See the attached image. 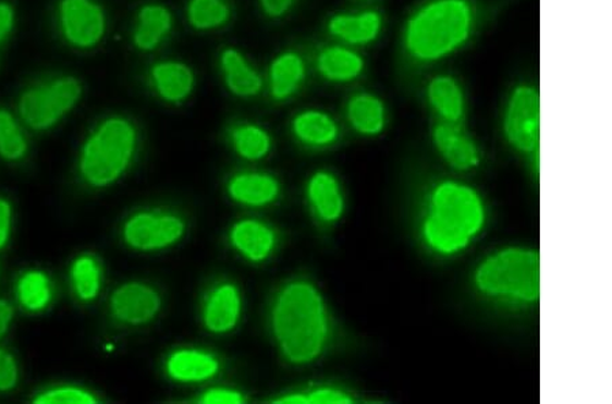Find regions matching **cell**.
<instances>
[{
    "mask_svg": "<svg viewBox=\"0 0 612 404\" xmlns=\"http://www.w3.org/2000/svg\"><path fill=\"white\" fill-rule=\"evenodd\" d=\"M59 22L65 40L76 48H95L106 36V11L96 0H62Z\"/></svg>",
    "mask_w": 612,
    "mask_h": 404,
    "instance_id": "obj_8",
    "label": "cell"
},
{
    "mask_svg": "<svg viewBox=\"0 0 612 404\" xmlns=\"http://www.w3.org/2000/svg\"><path fill=\"white\" fill-rule=\"evenodd\" d=\"M173 29L172 11L167 5L145 4L136 15L133 35L134 46L139 51H155L160 47Z\"/></svg>",
    "mask_w": 612,
    "mask_h": 404,
    "instance_id": "obj_14",
    "label": "cell"
},
{
    "mask_svg": "<svg viewBox=\"0 0 612 404\" xmlns=\"http://www.w3.org/2000/svg\"><path fill=\"white\" fill-rule=\"evenodd\" d=\"M382 15L376 10L339 13L328 20L330 35L350 46H369L381 35Z\"/></svg>",
    "mask_w": 612,
    "mask_h": 404,
    "instance_id": "obj_11",
    "label": "cell"
},
{
    "mask_svg": "<svg viewBox=\"0 0 612 404\" xmlns=\"http://www.w3.org/2000/svg\"><path fill=\"white\" fill-rule=\"evenodd\" d=\"M347 118L359 134L377 135L385 127V107L379 97L370 93H359L350 98Z\"/></svg>",
    "mask_w": 612,
    "mask_h": 404,
    "instance_id": "obj_22",
    "label": "cell"
},
{
    "mask_svg": "<svg viewBox=\"0 0 612 404\" xmlns=\"http://www.w3.org/2000/svg\"><path fill=\"white\" fill-rule=\"evenodd\" d=\"M81 96V82L62 76L26 90L20 98V114L30 128L49 130L78 103Z\"/></svg>",
    "mask_w": 612,
    "mask_h": 404,
    "instance_id": "obj_6",
    "label": "cell"
},
{
    "mask_svg": "<svg viewBox=\"0 0 612 404\" xmlns=\"http://www.w3.org/2000/svg\"><path fill=\"white\" fill-rule=\"evenodd\" d=\"M11 229V207L8 200L0 199V248L9 242Z\"/></svg>",
    "mask_w": 612,
    "mask_h": 404,
    "instance_id": "obj_37",
    "label": "cell"
},
{
    "mask_svg": "<svg viewBox=\"0 0 612 404\" xmlns=\"http://www.w3.org/2000/svg\"><path fill=\"white\" fill-rule=\"evenodd\" d=\"M19 383V367L10 353L0 348V391L13 390Z\"/></svg>",
    "mask_w": 612,
    "mask_h": 404,
    "instance_id": "obj_32",
    "label": "cell"
},
{
    "mask_svg": "<svg viewBox=\"0 0 612 404\" xmlns=\"http://www.w3.org/2000/svg\"><path fill=\"white\" fill-rule=\"evenodd\" d=\"M19 299L26 309L37 313L51 302V285L48 277L41 271H29L22 276L16 286Z\"/></svg>",
    "mask_w": 612,
    "mask_h": 404,
    "instance_id": "obj_28",
    "label": "cell"
},
{
    "mask_svg": "<svg viewBox=\"0 0 612 404\" xmlns=\"http://www.w3.org/2000/svg\"><path fill=\"white\" fill-rule=\"evenodd\" d=\"M433 139L437 149L457 169H469L479 163V151L474 140L464 133L458 123L436 125Z\"/></svg>",
    "mask_w": 612,
    "mask_h": 404,
    "instance_id": "obj_17",
    "label": "cell"
},
{
    "mask_svg": "<svg viewBox=\"0 0 612 404\" xmlns=\"http://www.w3.org/2000/svg\"><path fill=\"white\" fill-rule=\"evenodd\" d=\"M233 247L253 261L269 258L276 247V233L265 223L245 220L237 222L231 232Z\"/></svg>",
    "mask_w": 612,
    "mask_h": 404,
    "instance_id": "obj_20",
    "label": "cell"
},
{
    "mask_svg": "<svg viewBox=\"0 0 612 404\" xmlns=\"http://www.w3.org/2000/svg\"><path fill=\"white\" fill-rule=\"evenodd\" d=\"M306 79V63L296 51H285L272 60L269 68V85L272 98L285 101L302 89Z\"/></svg>",
    "mask_w": 612,
    "mask_h": 404,
    "instance_id": "obj_16",
    "label": "cell"
},
{
    "mask_svg": "<svg viewBox=\"0 0 612 404\" xmlns=\"http://www.w3.org/2000/svg\"><path fill=\"white\" fill-rule=\"evenodd\" d=\"M311 206L322 220L331 222L342 216L343 199L336 180L328 173H317L308 185Z\"/></svg>",
    "mask_w": 612,
    "mask_h": 404,
    "instance_id": "obj_25",
    "label": "cell"
},
{
    "mask_svg": "<svg viewBox=\"0 0 612 404\" xmlns=\"http://www.w3.org/2000/svg\"><path fill=\"white\" fill-rule=\"evenodd\" d=\"M27 144L19 124L4 109H0V157L8 161H19L24 158Z\"/></svg>",
    "mask_w": 612,
    "mask_h": 404,
    "instance_id": "obj_30",
    "label": "cell"
},
{
    "mask_svg": "<svg viewBox=\"0 0 612 404\" xmlns=\"http://www.w3.org/2000/svg\"><path fill=\"white\" fill-rule=\"evenodd\" d=\"M185 223L171 212H138L125 222L123 236L131 248L157 250L171 247L184 236Z\"/></svg>",
    "mask_w": 612,
    "mask_h": 404,
    "instance_id": "obj_9",
    "label": "cell"
},
{
    "mask_svg": "<svg viewBox=\"0 0 612 404\" xmlns=\"http://www.w3.org/2000/svg\"><path fill=\"white\" fill-rule=\"evenodd\" d=\"M149 76L157 95L167 102L182 103L193 95L195 89L194 70L179 60L156 63Z\"/></svg>",
    "mask_w": 612,
    "mask_h": 404,
    "instance_id": "obj_12",
    "label": "cell"
},
{
    "mask_svg": "<svg viewBox=\"0 0 612 404\" xmlns=\"http://www.w3.org/2000/svg\"><path fill=\"white\" fill-rule=\"evenodd\" d=\"M477 20L473 0H428L404 24V52L414 63L439 62L466 46Z\"/></svg>",
    "mask_w": 612,
    "mask_h": 404,
    "instance_id": "obj_1",
    "label": "cell"
},
{
    "mask_svg": "<svg viewBox=\"0 0 612 404\" xmlns=\"http://www.w3.org/2000/svg\"><path fill=\"white\" fill-rule=\"evenodd\" d=\"M232 5L228 0H188V24L199 32L221 29L232 19Z\"/></svg>",
    "mask_w": 612,
    "mask_h": 404,
    "instance_id": "obj_26",
    "label": "cell"
},
{
    "mask_svg": "<svg viewBox=\"0 0 612 404\" xmlns=\"http://www.w3.org/2000/svg\"><path fill=\"white\" fill-rule=\"evenodd\" d=\"M242 313V298L232 283L218 286L207 298L204 310L206 329L215 334H225L237 326Z\"/></svg>",
    "mask_w": 612,
    "mask_h": 404,
    "instance_id": "obj_15",
    "label": "cell"
},
{
    "mask_svg": "<svg viewBox=\"0 0 612 404\" xmlns=\"http://www.w3.org/2000/svg\"><path fill=\"white\" fill-rule=\"evenodd\" d=\"M428 100L431 108L448 123H458L464 117L466 101L464 91L455 76L442 74L429 82Z\"/></svg>",
    "mask_w": 612,
    "mask_h": 404,
    "instance_id": "obj_19",
    "label": "cell"
},
{
    "mask_svg": "<svg viewBox=\"0 0 612 404\" xmlns=\"http://www.w3.org/2000/svg\"><path fill=\"white\" fill-rule=\"evenodd\" d=\"M484 292L535 302L540 294L539 255L531 250L507 249L485 261L477 274Z\"/></svg>",
    "mask_w": 612,
    "mask_h": 404,
    "instance_id": "obj_5",
    "label": "cell"
},
{
    "mask_svg": "<svg viewBox=\"0 0 612 404\" xmlns=\"http://www.w3.org/2000/svg\"><path fill=\"white\" fill-rule=\"evenodd\" d=\"M244 402V396L240 392L227 389L207 391L200 400V403L209 404H240Z\"/></svg>",
    "mask_w": 612,
    "mask_h": 404,
    "instance_id": "obj_34",
    "label": "cell"
},
{
    "mask_svg": "<svg viewBox=\"0 0 612 404\" xmlns=\"http://www.w3.org/2000/svg\"><path fill=\"white\" fill-rule=\"evenodd\" d=\"M14 21L15 13L13 5L8 2H0V42L13 30Z\"/></svg>",
    "mask_w": 612,
    "mask_h": 404,
    "instance_id": "obj_36",
    "label": "cell"
},
{
    "mask_svg": "<svg viewBox=\"0 0 612 404\" xmlns=\"http://www.w3.org/2000/svg\"><path fill=\"white\" fill-rule=\"evenodd\" d=\"M111 309L114 318L124 325H146L160 313L161 297L146 283H125L113 293Z\"/></svg>",
    "mask_w": 612,
    "mask_h": 404,
    "instance_id": "obj_10",
    "label": "cell"
},
{
    "mask_svg": "<svg viewBox=\"0 0 612 404\" xmlns=\"http://www.w3.org/2000/svg\"><path fill=\"white\" fill-rule=\"evenodd\" d=\"M277 404H306V395L297 394V395H289L282 396L280 400L274 401Z\"/></svg>",
    "mask_w": 612,
    "mask_h": 404,
    "instance_id": "obj_39",
    "label": "cell"
},
{
    "mask_svg": "<svg viewBox=\"0 0 612 404\" xmlns=\"http://www.w3.org/2000/svg\"><path fill=\"white\" fill-rule=\"evenodd\" d=\"M353 403L352 397L341 391L320 389L306 395V404H347Z\"/></svg>",
    "mask_w": 612,
    "mask_h": 404,
    "instance_id": "obj_33",
    "label": "cell"
},
{
    "mask_svg": "<svg viewBox=\"0 0 612 404\" xmlns=\"http://www.w3.org/2000/svg\"><path fill=\"white\" fill-rule=\"evenodd\" d=\"M36 404H95L97 400L89 392L75 387H59L38 395Z\"/></svg>",
    "mask_w": 612,
    "mask_h": 404,
    "instance_id": "obj_31",
    "label": "cell"
},
{
    "mask_svg": "<svg viewBox=\"0 0 612 404\" xmlns=\"http://www.w3.org/2000/svg\"><path fill=\"white\" fill-rule=\"evenodd\" d=\"M218 369L217 359L199 351H179L167 363L169 376L179 381H204L216 376Z\"/></svg>",
    "mask_w": 612,
    "mask_h": 404,
    "instance_id": "obj_23",
    "label": "cell"
},
{
    "mask_svg": "<svg viewBox=\"0 0 612 404\" xmlns=\"http://www.w3.org/2000/svg\"><path fill=\"white\" fill-rule=\"evenodd\" d=\"M280 183L265 173L237 174L228 185L232 198L247 206L270 205L280 195Z\"/></svg>",
    "mask_w": 612,
    "mask_h": 404,
    "instance_id": "obj_21",
    "label": "cell"
},
{
    "mask_svg": "<svg viewBox=\"0 0 612 404\" xmlns=\"http://www.w3.org/2000/svg\"><path fill=\"white\" fill-rule=\"evenodd\" d=\"M272 331L283 356L297 365L320 356L327 341L325 304L308 282L289 283L272 308Z\"/></svg>",
    "mask_w": 612,
    "mask_h": 404,
    "instance_id": "obj_2",
    "label": "cell"
},
{
    "mask_svg": "<svg viewBox=\"0 0 612 404\" xmlns=\"http://www.w3.org/2000/svg\"><path fill=\"white\" fill-rule=\"evenodd\" d=\"M71 278H73L75 292L79 298L84 302H90V299L97 297L101 286V272L100 267L91 256H82L74 261Z\"/></svg>",
    "mask_w": 612,
    "mask_h": 404,
    "instance_id": "obj_29",
    "label": "cell"
},
{
    "mask_svg": "<svg viewBox=\"0 0 612 404\" xmlns=\"http://www.w3.org/2000/svg\"><path fill=\"white\" fill-rule=\"evenodd\" d=\"M13 320V308L4 299H0V338L9 330V326Z\"/></svg>",
    "mask_w": 612,
    "mask_h": 404,
    "instance_id": "obj_38",
    "label": "cell"
},
{
    "mask_svg": "<svg viewBox=\"0 0 612 404\" xmlns=\"http://www.w3.org/2000/svg\"><path fill=\"white\" fill-rule=\"evenodd\" d=\"M296 0H259L260 9L271 20H281L291 13Z\"/></svg>",
    "mask_w": 612,
    "mask_h": 404,
    "instance_id": "obj_35",
    "label": "cell"
},
{
    "mask_svg": "<svg viewBox=\"0 0 612 404\" xmlns=\"http://www.w3.org/2000/svg\"><path fill=\"white\" fill-rule=\"evenodd\" d=\"M231 139L237 155L250 161L261 160L271 150L269 133L256 124H240L232 128Z\"/></svg>",
    "mask_w": 612,
    "mask_h": 404,
    "instance_id": "obj_27",
    "label": "cell"
},
{
    "mask_svg": "<svg viewBox=\"0 0 612 404\" xmlns=\"http://www.w3.org/2000/svg\"><path fill=\"white\" fill-rule=\"evenodd\" d=\"M485 220L478 195L464 185L445 183L436 189L431 212L425 223L428 243L442 254L466 247Z\"/></svg>",
    "mask_w": 612,
    "mask_h": 404,
    "instance_id": "obj_3",
    "label": "cell"
},
{
    "mask_svg": "<svg viewBox=\"0 0 612 404\" xmlns=\"http://www.w3.org/2000/svg\"><path fill=\"white\" fill-rule=\"evenodd\" d=\"M138 145V133L128 119L113 117L98 125L82 147L79 172L91 187L111 185L127 171Z\"/></svg>",
    "mask_w": 612,
    "mask_h": 404,
    "instance_id": "obj_4",
    "label": "cell"
},
{
    "mask_svg": "<svg viewBox=\"0 0 612 404\" xmlns=\"http://www.w3.org/2000/svg\"><path fill=\"white\" fill-rule=\"evenodd\" d=\"M293 134L309 146H327L338 139L339 128L331 117L320 111H304L293 119Z\"/></svg>",
    "mask_w": 612,
    "mask_h": 404,
    "instance_id": "obj_24",
    "label": "cell"
},
{
    "mask_svg": "<svg viewBox=\"0 0 612 404\" xmlns=\"http://www.w3.org/2000/svg\"><path fill=\"white\" fill-rule=\"evenodd\" d=\"M366 63L358 52L343 46L322 48L316 58V69L322 78L333 84H347L363 75Z\"/></svg>",
    "mask_w": 612,
    "mask_h": 404,
    "instance_id": "obj_18",
    "label": "cell"
},
{
    "mask_svg": "<svg viewBox=\"0 0 612 404\" xmlns=\"http://www.w3.org/2000/svg\"><path fill=\"white\" fill-rule=\"evenodd\" d=\"M504 130L517 150L534 152L540 142V96L537 87L521 85L507 102Z\"/></svg>",
    "mask_w": 612,
    "mask_h": 404,
    "instance_id": "obj_7",
    "label": "cell"
},
{
    "mask_svg": "<svg viewBox=\"0 0 612 404\" xmlns=\"http://www.w3.org/2000/svg\"><path fill=\"white\" fill-rule=\"evenodd\" d=\"M223 82L232 95L243 98L258 96L264 89L259 71L236 48H225L220 54Z\"/></svg>",
    "mask_w": 612,
    "mask_h": 404,
    "instance_id": "obj_13",
    "label": "cell"
}]
</instances>
